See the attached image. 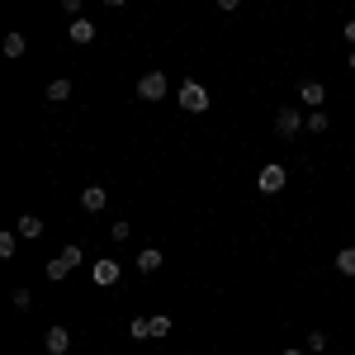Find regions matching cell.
Returning <instances> with one entry per match:
<instances>
[{"label": "cell", "instance_id": "cell-20", "mask_svg": "<svg viewBox=\"0 0 355 355\" xmlns=\"http://www.w3.org/2000/svg\"><path fill=\"white\" fill-rule=\"evenodd\" d=\"M128 331L142 341V336H152V322H147V318H133V322H128Z\"/></svg>", "mask_w": 355, "mask_h": 355}, {"label": "cell", "instance_id": "cell-12", "mask_svg": "<svg viewBox=\"0 0 355 355\" xmlns=\"http://www.w3.org/2000/svg\"><path fill=\"white\" fill-rule=\"evenodd\" d=\"M15 232H19V237H28V242H33V237H43V218H33V214H24V218L15 223Z\"/></svg>", "mask_w": 355, "mask_h": 355}, {"label": "cell", "instance_id": "cell-11", "mask_svg": "<svg viewBox=\"0 0 355 355\" xmlns=\"http://www.w3.org/2000/svg\"><path fill=\"white\" fill-rule=\"evenodd\" d=\"M299 100H303V105H322V100H327L322 81H303V85H299Z\"/></svg>", "mask_w": 355, "mask_h": 355}, {"label": "cell", "instance_id": "cell-9", "mask_svg": "<svg viewBox=\"0 0 355 355\" xmlns=\"http://www.w3.org/2000/svg\"><path fill=\"white\" fill-rule=\"evenodd\" d=\"M67 38H71V43H81V48H85V43H95V24H90V19L81 15V19H71V24H67Z\"/></svg>", "mask_w": 355, "mask_h": 355}, {"label": "cell", "instance_id": "cell-7", "mask_svg": "<svg viewBox=\"0 0 355 355\" xmlns=\"http://www.w3.org/2000/svg\"><path fill=\"white\" fill-rule=\"evenodd\" d=\"M105 204H110V190H105V185H85L81 190V209L85 214H100Z\"/></svg>", "mask_w": 355, "mask_h": 355}, {"label": "cell", "instance_id": "cell-3", "mask_svg": "<svg viewBox=\"0 0 355 355\" xmlns=\"http://www.w3.org/2000/svg\"><path fill=\"white\" fill-rule=\"evenodd\" d=\"M166 90H171V81H166V71H147L142 81H137V100H166Z\"/></svg>", "mask_w": 355, "mask_h": 355}, {"label": "cell", "instance_id": "cell-19", "mask_svg": "<svg viewBox=\"0 0 355 355\" xmlns=\"http://www.w3.org/2000/svg\"><path fill=\"white\" fill-rule=\"evenodd\" d=\"M10 299H15V308H19V313H28V308H33V294H28V289H15Z\"/></svg>", "mask_w": 355, "mask_h": 355}, {"label": "cell", "instance_id": "cell-5", "mask_svg": "<svg viewBox=\"0 0 355 355\" xmlns=\"http://www.w3.org/2000/svg\"><path fill=\"white\" fill-rule=\"evenodd\" d=\"M284 180H289V175H284V166L270 162L261 175H256V190H261V194H279V190H284Z\"/></svg>", "mask_w": 355, "mask_h": 355}, {"label": "cell", "instance_id": "cell-2", "mask_svg": "<svg viewBox=\"0 0 355 355\" xmlns=\"http://www.w3.org/2000/svg\"><path fill=\"white\" fill-rule=\"evenodd\" d=\"M76 266H81V246H67V251H57L53 261H48V279H67Z\"/></svg>", "mask_w": 355, "mask_h": 355}, {"label": "cell", "instance_id": "cell-16", "mask_svg": "<svg viewBox=\"0 0 355 355\" xmlns=\"http://www.w3.org/2000/svg\"><path fill=\"white\" fill-rule=\"evenodd\" d=\"M327 128H331V119H327L322 110H313V114H308V133H327Z\"/></svg>", "mask_w": 355, "mask_h": 355}, {"label": "cell", "instance_id": "cell-1", "mask_svg": "<svg viewBox=\"0 0 355 355\" xmlns=\"http://www.w3.org/2000/svg\"><path fill=\"white\" fill-rule=\"evenodd\" d=\"M180 110L185 114H204L209 110V90L199 81H180Z\"/></svg>", "mask_w": 355, "mask_h": 355}, {"label": "cell", "instance_id": "cell-14", "mask_svg": "<svg viewBox=\"0 0 355 355\" xmlns=\"http://www.w3.org/2000/svg\"><path fill=\"white\" fill-rule=\"evenodd\" d=\"M48 100H57V105H62V100H71V81H67V76H57V81L48 85Z\"/></svg>", "mask_w": 355, "mask_h": 355}, {"label": "cell", "instance_id": "cell-22", "mask_svg": "<svg viewBox=\"0 0 355 355\" xmlns=\"http://www.w3.org/2000/svg\"><path fill=\"white\" fill-rule=\"evenodd\" d=\"M62 10H67L71 19H81V0H62Z\"/></svg>", "mask_w": 355, "mask_h": 355}, {"label": "cell", "instance_id": "cell-17", "mask_svg": "<svg viewBox=\"0 0 355 355\" xmlns=\"http://www.w3.org/2000/svg\"><path fill=\"white\" fill-rule=\"evenodd\" d=\"M15 246H19V232H0V261H10Z\"/></svg>", "mask_w": 355, "mask_h": 355}, {"label": "cell", "instance_id": "cell-23", "mask_svg": "<svg viewBox=\"0 0 355 355\" xmlns=\"http://www.w3.org/2000/svg\"><path fill=\"white\" fill-rule=\"evenodd\" d=\"M237 5H242V0H218V10H227V15H232Z\"/></svg>", "mask_w": 355, "mask_h": 355}, {"label": "cell", "instance_id": "cell-13", "mask_svg": "<svg viewBox=\"0 0 355 355\" xmlns=\"http://www.w3.org/2000/svg\"><path fill=\"white\" fill-rule=\"evenodd\" d=\"M0 48H5V57H24V53H28L24 33H5V43H0Z\"/></svg>", "mask_w": 355, "mask_h": 355}, {"label": "cell", "instance_id": "cell-26", "mask_svg": "<svg viewBox=\"0 0 355 355\" xmlns=\"http://www.w3.org/2000/svg\"><path fill=\"white\" fill-rule=\"evenodd\" d=\"M100 5H123V0H100Z\"/></svg>", "mask_w": 355, "mask_h": 355}, {"label": "cell", "instance_id": "cell-24", "mask_svg": "<svg viewBox=\"0 0 355 355\" xmlns=\"http://www.w3.org/2000/svg\"><path fill=\"white\" fill-rule=\"evenodd\" d=\"M346 43H355V19H346Z\"/></svg>", "mask_w": 355, "mask_h": 355}, {"label": "cell", "instance_id": "cell-21", "mask_svg": "<svg viewBox=\"0 0 355 355\" xmlns=\"http://www.w3.org/2000/svg\"><path fill=\"white\" fill-rule=\"evenodd\" d=\"M308 351H327V331H308Z\"/></svg>", "mask_w": 355, "mask_h": 355}, {"label": "cell", "instance_id": "cell-6", "mask_svg": "<svg viewBox=\"0 0 355 355\" xmlns=\"http://www.w3.org/2000/svg\"><path fill=\"white\" fill-rule=\"evenodd\" d=\"M90 275H95V284H100V289H110V284H119V261H110V256H105V261H95V266H90Z\"/></svg>", "mask_w": 355, "mask_h": 355}, {"label": "cell", "instance_id": "cell-10", "mask_svg": "<svg viewBox=\"0 0 355 355\" xmlns=\"http://www.w3.org/2000/svg\"><path fill=\"white\" fill-rule=\"evenodd\" d=\"M137 270H142V275L162 270V251H157V246H142V251H137Z\"/></svg>", "mask_w": 355, "mask_h": 355}, {"label": "cell", "instance_id": "cell-25", "mask_svg": "<svg viewBox=\"0 0 355 355\" xmlns=\"http://www.w3.org/2000/svg\"><path fill=\"white\" fill-rule=\"evenodd\" d=\"M284 355H303V351H299V346H289V351H284Z\"/></svg>", "mask_w": 355, "mask_h": 355}, {"label": "cell", "instance_id": "cell-27", "mask_svg": "<svg viewBox=\"0 0 355 355\" xmlns=\"http://www.w3.org/2000/svg\"><path fill=\"white\" fill-rule=\"evenodd\" d=\"M351 71H355V53H351Z\"/></svg>", "mask_w": 355, "mask_h": 355}, {"label": "cell", "instance_id": "cell-4", "mask_svg": "<svg viewBox=\"0 0 355 355\" xmlns=\"http://www.w3.org/2000/svg\"><path fill=\"white\" fill-rule=\"evenodd\" d=\"M299 128H308V119H303L294 105H284V110L275 114V133H279V137H294Z\"/></svg>", "mask_w": 355, "mask_h": 355}, {"label": "cell", "instance_id": "cell-8", "mask_svg": "<svg viewBox=\"0 0 355 355\" xmlns=\"http://www.w3.org/2000/svg\"><path fill=\"white\" fill-rule=\"evenodd\" d=\"M43 346H48V355H67V351H71V331H67V327H48Z\"/></svg>", "mask_w": 355, "mask_h": 355}, {"label": "cell", "instance_id": "cell-18", "mask_svg": "<svg viewBox=\"0 0 355 355\" xmlns=\"http://www.w3.org/2000/svg\"><path fill=\"white\" fill-rule=\"evenodd\" d=\"M147 322H152V341H157V336H171V318H166V313L147 318Z\"/></svg>", "mask_w": 355, "mask_h": 355}, {"label": "cell", "instance_id": "cell-15", "mask_svg": "<svg viewBox=\"0 0 355 355\" xmlns=\"http://www.w3.org/2000/svg\"><path fill=\"white\" fill-rule=\"evenodd\" d=\"M336 270L355 275V246H341V251H336Z\"/></svg>", "mask_w": 355, "mask_h": 355}]
</instances>
